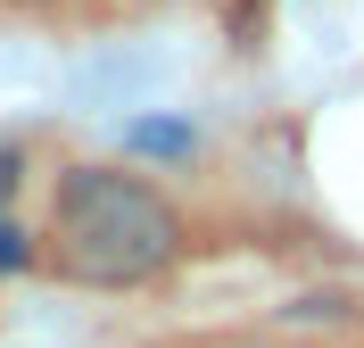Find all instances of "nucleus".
Returning <instances> with one entry per match:
<instances>
[{
  "label": "nucleus",
  "instance_id": "obj_1",
  "mask_svg": "<svg viewBox=\"0 0 364 348\" xmlns=\"http://www.w3.org/2000/svg\"><path fill=\"white\" fill-rule=\"evenodd\" d=\"M42 257L83 290H149L182 265V208L133 166H67L50 191Z\"/></svg>",
  "mask_w": 364,
  "mask_h": 348
},
{
  "label": "nucleus",
  "instance_id": "obj_2",
  "mask_svg": "<svg viewBox=\"0 0 364 348\" xmlns=\"http://www.w3.org/2000/svg\"><path fill=\"white\" fill-rule=\"evenodd\" d=\"M124 141H133L141 158H191V149H199V133H191V125H174V116H141Z\"/></svg>",
  "mask_w": 364,
  "mask_h": 348
},
{
  "label": "nucleus",
  "instance_id": "obj_3",
  "mask_svg": "<svg viewBox=\"0 0 364 348\" xmlns=\"http://www.w3.org/2000/svg\"><path fill=\"white\" fill-rule=\"evenodd\" d=\"M33 265H42V241L0 208V282H9V274H33Z\"/></svg>",
  "mask_w": 364,
  "mask_h": 348
},
{
  "label": "nucleus",
  "instance_id": "obj_4",
  "mask_svg": "<svg viewBox=\"0 0 364 348\" xmlns=\"http://www.w3.org/2000/svg\"><path fill=\"white\" fill-rule=\"evenodd\" d=\"M17 183H25V141H0V208L17 199Z\"/></svg>",
  "mask_w": 364,
  "mask_h": 348
},
{
  "label": "nucleus",
  "instance_id": "obj_5",
  "mask_svg": "<svg viewBox=\"0 0 364 348\" xmlns=\"http://www.w3.org/2000/svg\"><path fill=\"white\" fill-rule=\"evenodd\" d=\"M224 348H282V340H224Z\"/></svg>",
  "mask_w": 364,
  "mask_h": 348
}]
</instances>
